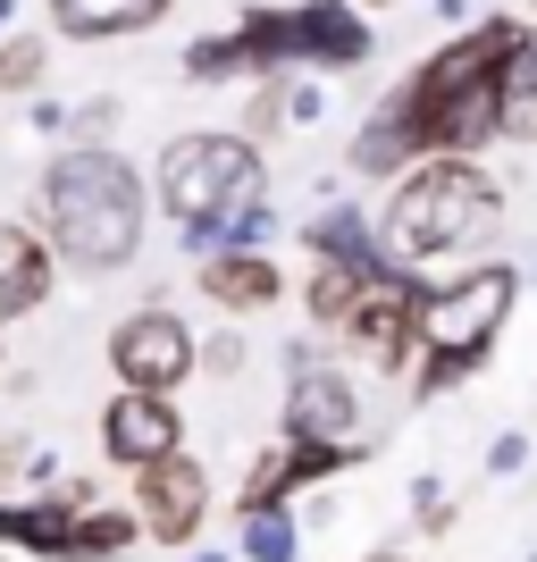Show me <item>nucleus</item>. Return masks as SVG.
Segmentation results:
<instances>
[{"label":"nucleus","instance_id":"obj_1","mask_svg":"<svg viewBox=\"0 0 537 562\" xmlns=\"http://www.w3.org/2000/svg\"><path fill=\"white\" fill-rule=\"evenodd\" d=\"M537 43L529 18H479L454 43H437L421 68L403 76L378 110L403 126L412 160H479L488 143H504V110H513V68Z\"/></svg>","mask_w":537,"mask_h":562},{"label":"nucleus","instance_id":"obj_2","mask_svg":"<svg viewBox=\"0 0 537 562\" xmlns=\"http://www.w3.org/2000/svg\"><path fill=\"white\" fill-rule=\"evenodd\" d=\"M43 244L68 269H126L143 252V211H152V186L135 177V160H118L110 143L101 151H59L43 168Z\"/></svg>","mask_w":537,"mask_h":562},{"label":"nucleus","instance_id":"obj_3","mask_svg":"<svg viewBox=\"0 0 537 562\" xmlns=\"http://www.w3.org/2000/svg\"><path fill=\"white\" fill-rule=\"evenodd\" d=\"M504 235V186H495L479 160H421L403 186H387V211H378V244L403 260V269H445V260L488 252Z\"/></svg>","mask_w":537,"mask_h":562},{"label":"nucleus","instance_id":"obj_4","mask_svg":"<svg viewBox=\"0 0 537 562\" xmlns=\"http://www.w3.org/2000/svg\"><path fill=\"white\" fill-rule=\"evenodd\" d=\"M521 285L529 278H521L513 260H470V269L437 278V294H428V311H421L412 403H437V395H454V386H470V378L488 370V352H495V336H504V319H513Z\"/></svg>","mask_w":537,"mask_h":562},{"label":"nucleus","instance_id":"obj_5","mask_svg":"<svg viewBox=\"0 0 537 562\" xmlns=\"http://www.w3.org/2000/svg\"><path fill=\"white\" fill-rule=\"evenodd\" d=\"M152 193H160V211L177 218L186 252L211 260V252H227V218L244 211V202H260V143H244L235 126H193V135H177L160 151Z\"/></svg>","mask_w":537,"mask_h":562},{"label":"nucleus","instance_id":"obj_6","mask_svg":"<svg viewBox=\"0 0 537 562\" xmlns=\"http://www.w3.org/2000/svg\"><path fill=\"white\" fill-rule=\"evenodd\" d=\"M110 370H118V395H168L177 403V386L202 370V336L168 303H143L110 328Z\"/></svg>","mask_w":537,"mask_h":562},{"label":"nucleus","instance_id":"obj_7","mask_svg":"<svg viewBox=\"0 0 537 562\" xmlns=\"http://www.w3.org/2000/svg\"><path fill=\"white\" fill-rule=\"evenodd\" d=\"M370 462V446L353 437V446H311V437H278V446H260L253 470H244V487H235V520L253 513H286L303 487H327V479H345V470Z\"/></svg>","mask_w":537,"mask_h":562},{"label":"nucleus","instance_id":"obj_8","mask_svg":"<svg viewBox=\"0 0 537 562\" xmlns=\"http://www.w3.org/2000/svg\"><path fill=\"white\" fill-rule=\"evenodd\" d=\"M361 428V386L336 361H320L311 345H286V412L278 437H311V446H353Z\"/></svg>","mask_w":537,"mask_h":562},{"label":"nucleus","instance_id":"obj_9","mask_svg":"<svg viewBox=\"0 0 537 562\" xmlns=\"http://www.w3.org/2000/svg\"><path fill=\"white\" fill-rule=\"evenodd\" d=\"M437 294V278H412V285H370L361 311L345 319V345L387 378H412L421 370V311Z\"/></svg>","mask_w":537,"mask_h":562},{"label":"nucleus","instance_id":"obj_10","mask_svg":"<svg viewBox=\"0 0 537 562\" xmlns=\"http://www.w3.org/2000/svg\"><path fill=\"white\" fill-rule=\"evenodd\" d=\"M135 520L152 546H193L202 520H211V470L193 453H168V462L135 470Z\"/></svg>","mask_w":537,"mask_h":562},{"label":"nucleus","instance_id":"obj_11","mask_svg":"<svg viewBox=\"0 0 537 562\" xmlns=\"http://www.w3.org/2000/svg\"><path fill=\"white\" fill-rule=\"evenodd\" d=\"M286 43H294V68L345 76L378 50V25L353 9V0H294L286 9Z\"/></svg>","mask_w":537,"mask_h":562},{"label":"nucleus","instance_id":"obj_12","mask_svg":"<svg viewBox=\"0 0 537 562\" xmlns=\"http://www.w3.org/2000/svg\"><path fill=\"white\" fill-rule=\"evenodd\" d=\"M101 453L118 470H152L168 453H186V412L168 395H110L101 403Z\"/></svg>","mask_w":537,"mask_h":562},{"label":"nucleus","instance_id":"obj_13","mask_svg":"<svg viewBox=\"0 0 537 562\" xmlns=\"http://www.w3.org/2000/svg\"><path fill=\"white\" fill-rule=\"evenodd\" d=\"M93 513V487L85 479H68V487L34 495V504H0V529H9V546L34 562H76V520Z\"/></svg>","mask_w":537,"mask_h":562},{"label":"nucleus","instance_id":"obj_14","mask_svg":"<svg viewBox=\"0 0 537 562\" xmlns=\"http://www.w3.org/2000/svg\"><path fill=\"white\" fill-rule=\"evenodd\" d=\"M51 278H59V252L43 244V227L0 218V328L25 319V311H43L51 303Z\"/></svg>","mask_w":537,"mask_h":562},{"label":"nucleus","instance_id":"obj_15","mask_svg":"<svg viewBox=\"0 0 537 562\" xmlns=\"http://www.w3.org/2000/svg\"><path fill=\"white\" fill-rule=\"evenodd\" d=\"M202 294H211L227 319H260V311L286 303V269L269 252H211L202 260Z\"/></svg>","mask_w":537,"mask_h":562},{"label":"nucleus","instance_id":"obj_16","mask_svg":"<svg viewBox=\"0 0 537 562\" xmlns=\"http://www.w3.org/2000/svg\"><path fill=\"white\" fill-rule=\"evenodd\" d=\"M160 18H168V0H51V25L68 43H118V34H143Z\"/></svg>","mask_w":537,"mask_h":562},{"label":"nucleus","instance_id":"obj_17","mask_svg":"<svg viewBox=\"0 0 537 562\" xmlns=\"http://www.w3.org/2000/svg\"><path fill=\"white\" fill-rule=\"evenodd\" d=\"M361 294H370L361 269H336V260H311V269H303V319H311V328L345 336V319L361 311Z\"/></svg>","mask_w":537,"mask_h":562},{"label":"nucleus","instance_id":"obj_18","mask_svg":"<svg viewBox=\"0 0 537 562\" xmlns=\"http://www.w3.org/2000/svg\"><path fill=\"white\" fill-rule=\"evenodd\" d=\"M294 554H303V520H294V513L235 520V562H294Z\"/></svg>","mask_w":537,"mask_h":562},{"label":"nucleus","instance_id":"obj_19","mask_svg":"<svg viewBox=\"0 0 537 562\" xmlns=\"http://www.w3.org/2000/svg\"><path fill=\"white\" fill-rule=\"evenodd\" d=\"M135 538H143L135 504H126V513H118V504H93V513L76 520V562H118Z\"/></svg>","mask_w":537,"mask_h":562},{"label":"nucleus","instance_id":"obj_20","mask_svg":"<svg viewBox=\"0 0 537 562\" xmlns=\"http://www.w3.org/2000/svg\"><path fill=\"white\" fill-rule=\"evenodd\" d=\"M186 76H193V85H253V59H244V43H235V25L186 43Z\"/></svg>","mask_w":537,"mask_h":562},{"label":"nucleus","instance_id":"obj_21","mask_svg":"<svg viewBox=\"0 0 537 562\" xmlns=\"http://www.w3.org/2000/svg\"><path fill=\"white\" fill-rule=\"evenodd\" d=\"M454 520H462V504H454V487H445L437 470H421V479H412V529H421V538H445Z\"/></svg>","mask_w":537,"mask_h":562},{"label":"nucleus","instance_id":"obj_22","mask_svg":"<svg viewBox=\"0 0 537 562\" xmlns=\"http://www.w3.org/2000/svg\"><path fill=\"white\" fill-rule=\"evenodd\" d=\"M43 68H51L43 34H9V43H0V93H34Z\"/></svg>","mask_w":537,"mask_h":562},{"label":"nucleus","instance_id":"obj_23","mask_svg":"<svg viewBox=\"0 0 537 562\" xmlns=\"http://www.w3.org/2000/svg\"><path fill=\"white\" fill-rule=\"evenodd\" d=\"M537 135V43L521 50V68H513V110H504V143H529Z\"/></svg>","mask_w":537,"mask_h":562},{"label":"nucleus","instance_id":"obj_24","mask_svg":"<svg viewBox=\"0 0 537 562\" xmlns=\"http://www.w3.org/2000/svg\"><path fill=\"white\" fill-rule=\"evenodd\" d=\"M529 470V428H495L488 437V479H521Z\"/></svg>","mask_w":537,"mask_h":562},{"label":"nucleus","instance_id":"obj_25","mask_svg":"<svg viewBox=\"0 0 537 562\" xmlns=\"http://www.w3.org/2000/svg\"><path fill=\"white\" fill-rule=\"evenodd\" d=\"M68 126H76V151H101V135L118 126V101H85V110H68Z\"/></svg>","mask_w":537,"mask_h":562},{"label":"nucleus","instance_id":"obj_26","mask_svg":"<svg viewBox=\"0 0 537 562\" xmlns=\"http://www.w3.org/2000/svg\"><path fill=\"white\" fill-rule=\"evenodd\" d=\"M244 361H253V352H244V336H202V378H235V370H244Z\"/></svg>","mask_w":537,"mask_h":562},{"label":"nucleus","instance_id":"obj_27","mask_svg":"<svg viewBox=\"0 0 537 562\" xmlns=\"http://www.w3.org/2000/svg\"><path fill=\"white\" fill-rule=\"evenodd\" d=\"M320 110H327V93H320V85H286V126H311Z\"/></svg>","mask_w":537,"mask_h":562},{"label":"nucleus","instance_id":"obj_28","mask_svg":"<svg viewBox=\"0 0 537 562\" xmlns=\"http://www.w3.org/2000/svg\"><path fill=\"white\" fill-rule=\"evenodd\" d=\"M361 562H412V554H395V546H378V554H361Z\"/></svg>","mask_w":537,"mask_h":562},{"label":"nucleus","instance_id":"obj_29","mask_svg":"<svg viewBox=\"0 0 537 562\" xmlns=\"http://www.w3.org/2000/svg\"><path fill=\"white\" fill-rule=\"evenodd\" d=\"M353 9H361V18H370V9H395V0H353Z\"/></svg>","mask_w":537,"mask_h":562},{"label":"nucleus","instance_id":"obj_30","mask_svg":"<svg viewBox=\"0 0 537 562\" xmlns=\"http://www.w3.org/2000/svg\"><path fill=\"white\" fill-rule=\"evenodd\" d=\"M193 562H235V554H193Z\"/></svg>","mask_w":537,"mask_h":562},{"label":"nucleus","instance_id":"obj_31","mask_svg":"<svg viewBox=\"0 0 537 562\" xmlns=\"http://www.w3.org/2000/svg\"><path fill=\"white\" fill-rule=\"evenodd\" d=\"M9 9H18V0H0V25H9Z\"/></svg>","mask_w":537,"mask_h":562},{"label":"nucleus","instance_id":"obj_32","mask_svg":"<svg viewBox=\"0 0 537 562\" xmlns=\"http://www.w3.org/2000/svg\"><path fill=\"white\" fill-rule=\"evenodd\" d=\"M529 25H537V0H529Z\"/></svg>","mask_w":537,"mask_h":562},{"label":"nucleus","instance_id":"obj_33","mask_svg":"<svg viewBox=\"0 0 537 562\" xmlns=\"http://www.w3.org/2000/svg\"><path fill=\"white\" fill-rule=\"evenodd\" d=\"M0 546H9V529H0Z\"/></svg>","mask_w":537,"mask_h":562},{"label":"nucleus","instance_id":"obj_34","mask_svg":"<svg viewBox=\"0 0 537 562\" xmlns=\"http://www.w3.org/2000/svg\"><path fill=\"white\" fill-rule=\"evenodd\" d=\"M529 562H537V554H529Z\"/></svg>","mask_w":537,"mask_h":562}]
</instances>
